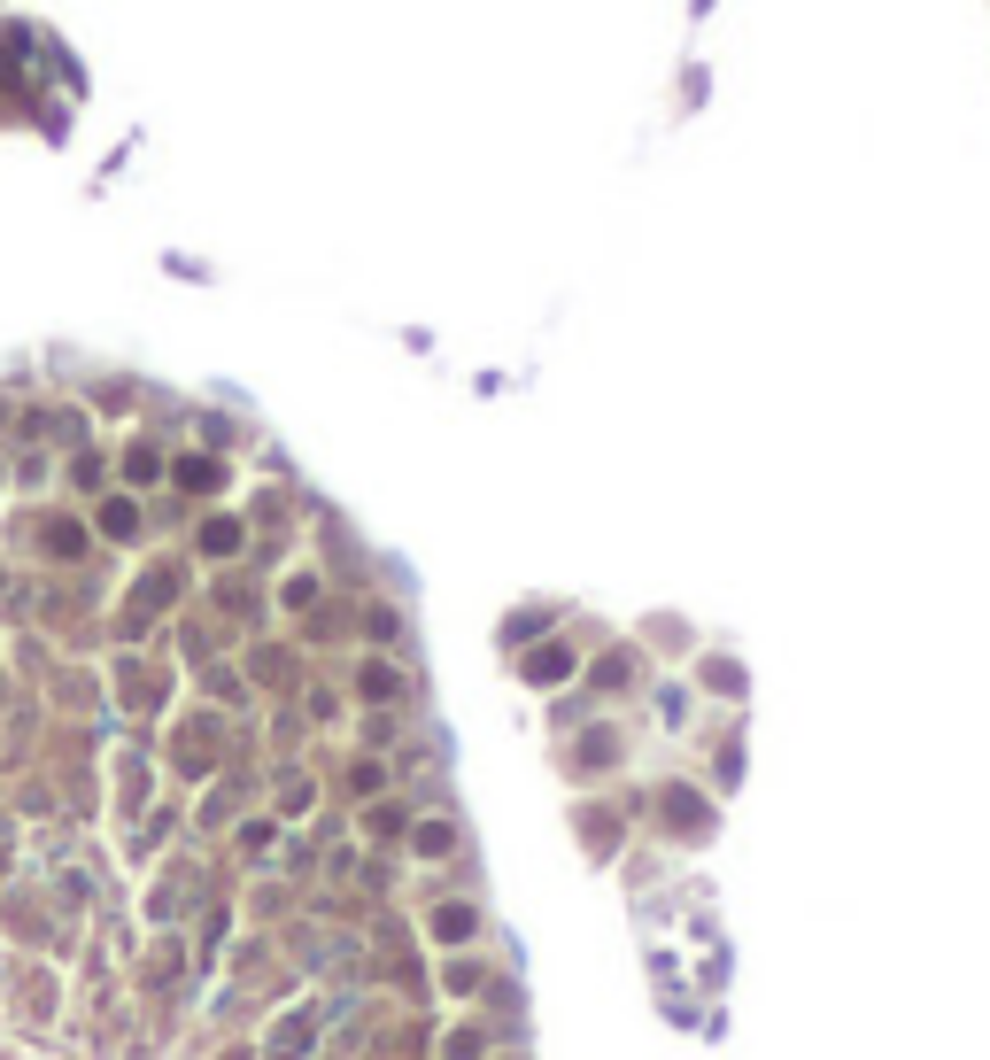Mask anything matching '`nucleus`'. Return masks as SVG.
Here are the masks:
<instances>
[{
    "mask_svg": "<svg viewBox=\"0 0 990 1060\" xmlns=\"http://www.w3.org/2000/svg\"><path fill=\"white\" fill-rule=\"evenodd\" d=\"M526 674H534V681H557V674H565V650H542V658H534Z\"/></svg>",
    "mask_w": 990,
    "mask_h": 1060,
    "instance_id": "7ed1b4c3",
    "label": "nucleus"
},
{
    "mask_svg": "<svg viewBox=\"0 0 990 1060\" xmlns=\"http://www.w3.org/2000/svg\"><path fill=\"white\" fill-rule=\"evenodd\" d=\"M178 480H186V488H217V465H209V457H186V465H178Z\"/></svg>",
    "mask_w": 990,
    "mask_h": 1060,
    "instance_id": "f03ea898",
    "label": "nucleus"
},
{
    "mask_svg": "<svg viewBox=\"0 0 990 1060\" xmlns=\"http://www.w3.org/2000/svg\"><path fill=\"white\" fill-rule=\"evenodd\" d=\"M202 550H209V558H233V550H240V527H233V519H209V527H202Z\"/></svg>",
    "mask_w": 990,
    "mask_h": 1060,
    "instance_id": "f257e3e1",
    "label": "nucleus"
}]
</instances>
